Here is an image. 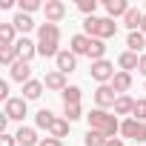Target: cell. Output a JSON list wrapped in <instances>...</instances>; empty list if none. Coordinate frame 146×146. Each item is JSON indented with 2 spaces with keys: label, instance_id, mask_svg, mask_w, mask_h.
<instances>
[{
  "label": "cell",
  "instance_id": "5bb4252c",
  "mask_svg": "<svg viewBox=\"0 0 146 146\" xmlns=\"http://www.w3.org/2000/svg\"><path fill=\"white\" fill-rule=\"evenodd\" d=\"M117 66H120L123 72H129V75H132V69H137V66H140V54H135V52H129V49H126V52L117 57Z\"/></svg>",
  "mask_w": 146,
  "mask_h": 146
},
{
  "label": "cell",
  "instance_id": "9c48e42d",
  "mask_svg": "<svg viewBox=\"0 0 146 146\" xmlns=\"http://www.w3.org/2000/svg\"><path fill=\"white\" fill-rule=\"evenodd\" d=\"M43 86H46V89H52V92H60V95L69 89V86H66V75H63V72H57V69H54V72H46Z\"/></svg>",
  "mask_w": 146,
  "mask_h": 146
},
{
  "label": "cell",
  "instance_id": "9a60e30c",
  "mask_svg": "<svg viewBox=\"0 0 146 146\" xmlns=\"http://www.w3.org/2000/svg\"><path fill=\"white\" fill-rule=\"evenodd\" d=\"M15 137H17L20 146H37V143H40V140H37V132H35L32 126H20Z\"/></svg>",
  "mask_w": 146,
  "mask_h": 146
},
{
  "label": "cell",
  "instance_id": "4316f807",
  "mask_svg": "<svg viewBox=\"0 0 146 146\" xmlns=\"http://www.w3.org/2000/svg\"><path fill=\"white\" fill-rule=\"evenodd\" d=\"M60 98H63V106H78L80 103V86H69Z\"/></svg>",
  "mask_w": 146,
  "mask_h": 146
},
{
  "label": "cell",
  "instance_id": "4fadbf2b",
  "mask_svg": "<svg viewBox=\"0 0 146 146\" xmlns=\"http://www.w3.org/2000/svg\"><path fill=\"white\" fill-rule=\"evenodd\" d=\"M112 89H115L117 95H126V92L132 89V75H129V72H117V75L112 78Z\"/></svg>",
  "mask_w": 146,
  "mask_h": 146
},
{
  "label": "cell",
  "instance_id": "52a82bcc",
  "mask_svg": "<svg viewBox=\"0 0 146 146\" xmlns=\"http://www.w3.org/2000/svg\"><path fill=\"white\" fill-rule=\"evenodd\" d=\"M43 12H46V23H60L66 17V3L63 0H46Z\"/></svg>",
  "mask_w": 146,
  "mask_h": 146
},
{
  "label": "cell",
  "instance_id": "2e32d148",
  "mask_svg": "<svg viewBox=\"0 0 146 146\" xmlns=\"http://www.w3.org/2000/svg\"><path fill=\"white\" fill-rule=\"evenodd\" d=\"M129 9H132V6L126 3V0H106V12H109L112 20H115V17H126Z\"/></svg>",
  "mask_w": 146,
  "mask_h": 146
},
{
  "label": "cell",
  "instance_id": "1f68e13d",
  "mask_svg": "<svg viewBox=\"0 0 146 146\" xmlns=\"http://www.w3.org/2000/svg\"><path fill=\"white\" fill-rule=\"evenodd\" d=\"M63 115H66V120L72 123V120H80V117H83V109H80V103H78V106H63Z\"/></svg>",
  "mask_w": 146,
  "mask_h": 146
},
{
  "label": "cell",
  "instance_id": "d6986e66",
  "mask_svg": "<svg viewBox=\"0 0 146 146\" xmlns=\"http://www.w3.org/2000/svg\"><path fill=\"white\" fill-rule=\"evenodd\" d=\"M12 23H15V29H17V32H23V37H26V32H32V29H35V20H32V15H23V12H17Z\"/></svg>",
  "mask_w": 146,
  "mask_h": 146
},
{
  "label": "cell",
  "instance_id": "30bf717a",
  "mask_svg": "<svg viewBox=\"0 0 146 146\" xmlns=\"http://www.w3.org/2000/svg\"><path fill=\"white\" fill-rule=\"evenodd\" d=\"M54 60H57V72H63V75H69V72L78 69V54L72 52V49H69V52H60Z\"/></svg>",
  "mask_w": 146,
  "mask_h": 146
},
{
  "label": "cell",
  "instance_id": "ba28073f",
  "mask_svg": "<svg viewBox=\"0 0 146 146\" xmlns=\"http://www.w3.org/2000/svg\"><path fill=\"white\" fill-rule=\"evenodd\" d=\"M3 115H6L9 120H23V117H26V98H12V100H6Z\"/></svg>",
  "mask_w": 146,
  "mask_h": 146
},
{
  "label": "cell",
  "instance_id": "e575fe53",
  "mask_svg": "<svg viewBox=\"0 0 146 146\" xmlns=\"http://www.w3.org/2000/svg\"><path fill=\"white\" fill-rule=\"evenodd\" d=\"M37 146H63V143H60L57 137H43V140H40Z\"/></svg>",
  "mask_w": 146,
  "mask_h": 146
},
{
  "label": "cell",
  "instance_id": "cb8c5ba5",
  "mask_svg": "<svg viewBox=\"0 0 146 146\" xmlns=\"http://www.w3.org/2000/svg\"><path fill=\"white\" fill-rule=\"evenodd\" d=\"M126 46H129V52H140V49H146V35H140V32H129V37H126Z\"/></svg>",
  "mask_w": 146,
  "mask_h": 146
},
{
  "label": "cell",
  "instance_id": "836d02e7",
  "mask_svg": "<svg viewBox=\"0 0 146 146\" xmlns=\"http://www.w3.org/2000/svg\"><path fill=\"white\" fill-rule=\"evenodd\" d=\"M15 143H17L15 135H0V146H15Z\"/></svg>",
  "mask_w": 146,
  "mask_h": 146
},
{
  "label": "cell",
  "instance_id": "d4e9b609",
  "mask_svg": "<svg viewBox=\"0 0 146 146\" xmlns=\"http://www.w3.org/2000/svg\"><path fill=\"white\" fill-rule=\"evenodd\" d=\"M103 54H106V43L92 37V46H89V57H92V63H98V60H106Z\"/></svg>",
  "mask_w": 146,
  "mask_h": 146
},
{
  "label": "cell",
  "instance_id": "8fae6325",
  "mask_svg": "<svg viewBox=\"0 0 146 146\" xmlns=\"http://www.w3.org/2000/svg\"><path fill=\"white\" fill-rule=\"evenodd\" d=\"M12 80H17V83H29L32 80V66L26 63V60H17L15 66H12Z\"/></svg>",
  "mask_w": 146,
  "mask_h": 146
},
{
  "label": "cell",
  "instance_id": "5b68a950",
  "mask_svg": "<svg viewBox=\"0 0 146 146\" xmlns=\"http://www.w3.org/2000/svg\"><path fill=\"white\" fill-rule=\"evenodd\" d=\"M117 98H120V95L112 89V83H103V86H98V89H95V103H98V109H109V106L115 109Z\"/></svg>",
  "mask_w": 146,
  "mask_h": 146
},
{
  "label": "cell",
  "instance_id": "e0dca14e",
  "mask_svg": "<svg viewBox=\"0 0 146 146\" xmlns=\"http://www.w3.org/2000/svg\"><path fill=\"white\" fill-rule=\"evenodd\" d=\"M15 35H17V29H15V23H0V46H15L17 40H15Z\"/></svg>",
  "mask_w": 146,
  "mask_h": 146
},
{
  "label": "cell",
  "instance_id": "7402d4cb",
  "mask_svg": "<svg viewBox=\"0 0 146 146\" xmlns=\"http://www.w3.org/2000/svg\"><path fill=\"white\" fill-rule=\"evenodd\" d=\"M43 89H46V86H43L40 80H29V83L23 86V98H26V100H37V98L43 95Z\"/></svg>",
  "mask_w": 146,
  "mask_h": 146
},
{
  "label": "cell",
  "instance_id": "ac0fdd59",
  "mask_svg": "<svg viewBox=\"0 0 146 146\" xmlns=\"http://www.w3.org/2000/svg\"><path fill=\"white\" fill-rule=\"evenodd\" d=\"M69 43H72V52H75V54H89L92 37H89V35H75V37H72Z\"/></svg>",
  "mask_w": 146,
  "mask_h": 146
},
{
  "label": "cell",
  "instance_id": "d590c367",
  "mask_svg": "<svg viewBox=\"0 0 146 146\" xmlns=\"http://www.w3.org/2000/svg\"><path fill=\"white\" fill-rule=\"evenodd\" d=\"M0 98H3V100H12V98H9V83H6V80H0Z\"/></svg>",
  "mask_w": 146,
  "mask_h": 146
},
{
  "label": "cell",
  "instance_id": "277c9868",
  "mask_svg": "<svg viewBox=\"0 0 146 146\" xmlns=\"http://www.w3.org/2000/svg\"><path fill=\"white\" fill-rule=\"evenodd\" d=\"M120 135L129 137V140L143 143V140H146V123H143V120H135V117H126V120L120 123Z\"/></svg>",
  "mask_w": 146,
  "mask_h": 146
},
{
  "label": "cell",
  "instance_id": "8992f818",
  "mask_svg": "<svg viewBox=\"0 0 146 146\" xmlns=\"http://www.w3.org/2000/svg\"><path fill=\"white\" fill-rule=\"evenodd\" d=\"M89 75L103 86V83H112V78L117 75V72H115V66H112L109 60H98V63H92V72H89Z\"/></svg>",
  "mask_w": 146,
  "mask_h": 146
},
{
  "label": "cell",
  "instance_id": "4dcf8cb0",
  "mask_svg": "<svg viewBox=\"0 0 146 146\" xmlns=\"http://www.w3.org/2000/svg\"><path fill=\"white\" fill-rule=\"evenodd\" d=\"M78 9L86 15V17H95V9H98V0H78Z\"/></svg>",
  "mask_w": 146,
  "mask_h": 146
},
{
  "label": "cell",
  "instance_id": "83f0119b",
  "mask_svg": "<svg viewBox=\"0 0 146 146\" xmlns=\"http://www.w3.org/2000/svg\"><path fill=\"white\" fill-rule=\"evenodd\" d=\"M54 120H57V117H54L49 109H40V112L35 115V123H37L40 129H52V123H54Z\"/></svg>",
  "mask_w": 146,
  "mask_h": 146
},
{
  "label": "cell",
  "instance_id": "f546056e",
  "mask_svg": "<svg viewBox=\"0 0 146 146\" xmlns=\"http://www.w3.org/2000/svg\"><path fill=\"white\" fill-rule=\"evenodd\" d=\"M20 12L23 15H32V12H37V9H43V3H40V0H20Z\"/></svg>",
  "mask_w": 146,
  "mask_h": 146
},
{
  "label": "cell",
  "instance_id": "44dd1931",
  "mask_svg": "<svg viewBox=\"0 0 146 146\" xmlns=\"http://www.w3.org/2000/svg\"><path fill=\"white\" fill-rule=\"evenodd\" d=\"M140 20H143V12L129 9V12H126V17H123V26H126L129 32H137V29H140Z\"/></svg>",
  "mask_w": 146,
  "mask_h": 146
},
{
  "label": "cell",
  "instance_id": "603a6c76",
  "mask_svg": "<svg viewBox=\"0 0 146 146\" xmlns=\"http://www.w3.org/2000/svg\"><path fill=\"white\" fill-rule=\"evenodd\" d=\"M132 112H135V98L120 95L117 103H115V115H132Z\"/></svg>",
  "mask_w": 146,
  "mask_h": 146
},
{
  "label": "cell",
  "instance_id": "7c38bea8",
  "mask_svg": "<svg viewBox=\"0 0 146 146\" xmlns=\"http://www.w3.org/2000/svg\"><path fill=\"white\" fill-rule=\"evenodd\" d=\"M15 46H17V52H20V60H26V63L37 54V43H32L29 37H17V43H15Z\"/></svg>",
  "mask_w": 146,
  "mask_h": 146
},
{
  "label": "cell",
  "instance_id": "f35d334b",
  "mask_svg": "<svg viewBox=\"0 0 146 146\" xmlns=\"http://www.w3.org/2000/svg\"><path fill=\"white\" fill-rule=\"evenodd\" d=\"M0 9H15V0H0Z\"/></svg>",
  "mask_w": 146,
  "mask_h": 146
},
{
  "label": "cell",
  "instance_id": "d6a6232c",
  "mask_svg": "<svg viewBox=\"0 0 146 146\" xmlns=\"http://www.w3.org/2000/svg\"><path fill=\"white\" fill-rule=\"evenodd\" d=\"M132 117H135V120H146V98H137V100H135Z\"/></svg>",
  "mask_w": 146,
  "mask_h": 146
},
{
  "label": "cell",
  "instance_id": "74e56055",
  "mask_svg": "<svg viewBox=\"0 0 146 146\" xmlns=\"http://www.w3.org/2000/svg\"><path fill=\"white\" fill-rule=\"evenodd\" d=\"M106 146H123V137H109V143Z\"/></svg>",
  "mask_w": 146,
  "mask_h": 146
},
{
  "label": "cell",
  "instance_id": "3957f363",
  "mask_svg": "<svg viewBox=\"0 0 146 146\" xmlns=\"http://www.w3.org/2000/svg\"><path fill=\"white\" fill-rule=\"evenodd\" d=\"M83 32H86L89 37H95V40H109V37L117 35V23H115L112 17H86Z\"/></svg>",
  "mask_w": 146,
  "mask_h": 146
},
{
  "label": "cell",
  "instance_id": "7a4b0ae2",
  "mask_svg": "<svg viewBox=\"0 0 146 146\" xmlns=\"http://www.w3.org/2000/svg\"><path fill=\"white\" fill-rule=\"evenodd\" d=\"M86 120H89V129H95V132H100V135H106V137H115V135L120 132L117 115H109L106 109H92V112L86 115Z\"/></svg>",
  "mask_w": 146,
  "mask_h": 146
},
{
  "label": "cell",
  "instance_id": "6da1fadb",
  "mask_svg": "<svg viewBox=\"0 0 146 146\" xmlns=\"http://www.w3.org/2000/svg\"><path fill=\"white\" fill-rule=\"evenodd\" d=\"M60 26L57 23H43L37 29V54L43 57H57L60 54Z\"/></svg>",
  "mask_w": 146,
  "mask_h": 146
},
{
  "label": "cell",
  "instance_id": "ffe728a7",
  "mask_svg": "<svg viewBox=\"0 0 146 146\" xmlns=\"http://www.w3.org/2000/svg\"><path fill=\"white\" fill-rule=\"evenodd\" d=\"M20 60V52H17V46H6V49H0V63H3V66H15Z\"/></svg>",
  "mask_w": 146,
  "mask_h": 146
},
{
  "label": "cell",
  "instance_id": "8d00e7d4",
  "mask_svg": "<svg viewBox=\"0 0 146 146\" xmlns=\"http://www.w3.org/2000/svg\"><path fill=\"white\" fill-rule=\"evenodd\" d=\"M137 72H140V75L146 78V54H140V66H137Z\"/></svg>",
  "mask_w": 146,
  "mask_h": 146
},
{
  "label": "cell",
  "instance_id": "484cf974",
  "mask_svg": "<svg viewBox=\"0 0 146 146\" xmlns=\"http://www.w3.org/2000/svg\"><path fill=\"white\" fill-rule=\"evenodd\" d=\"M49 135H52V137H57V140H60V137H66V135H69V120H66V117H57V120L52 123Z\"/></svg>",
  "mask_w": 146,
  "mask_h": 146
},
{
  "label": "cell",
  "instance_id": "ab89813d",
  "mask_svg": "<svg viewBox=\"0 0 146 146\" xmlns=\"http://www.w3.org/2000/svg\"><path fill=\"white\" fill-rule=\"evenodd\" d=\"M140 35H146V12H143V20H140V29H137Z\"/></svg>",
  "mask_w": 146,
  "mask_h": 146
},
{
  "label": "cell",
  "instance_id": "f1b7e54d",
  "mask_svg": "<svg viewBox=\"0 0 146 146\" xmlns=\"http://www.w3.org/2000/svg\"><path fill=\"white\" fill-rule=\"evenodd\" d=\"M83 143H86V146H106V143H109V137H106V135H100V132H95V129H89V132H86V137H83Z\"/></svg>",
  "mask_w": 146,
  "mask_h": 146
}]
</instances>
